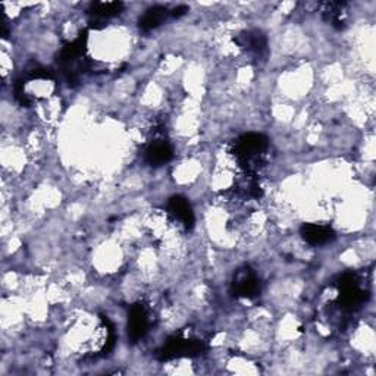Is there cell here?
Masks as SVG:
<instances>
[{"label":"cell","mask_w":376,"mask_h":376,"mask_svg":"<svg viewBox=\"0 0 376 376\" xmlns=\"http://www.w3.org/2000/svg\"><path fill=\"white\" fill-rule=\"evenodd\" d=\"M269 141L263 134L249 133L238 137L233 143L231 153L238 162L240 168L246 174H253L263 166L265 155L268 152Z\"/></svg>","instance_id":"cell-1"},{"label":"cell","mask_w":376,"mask_h":376,"mask_svg":"<svg viewBox=\"0 0 376 376\" xmlns=\"http://www.w3.org/2000/svg\"><path fill=\"white\" fill-rule=\"evenodd\" d=\"M338 297L336 306L344 312H354L359 309L369 297V291L360 284V279L356 274H344L335 282Z\"/></svg>","instance_id":"cell-2"},{"label":"cell","mask_w":376,"mask_h":376,"mask_svg":"<svg viewBox=\"0 0 376 376\" xmlns=\"http://www.w3.org/2000/svg\"><path fill=\"white\" fill-rule=\"evenodd\" d=\"M206 344L201 340H193V338H184L180 335L171 336L169 340L158 350L156 356L160 362H169L181 359V357H197L206 351Z\"/></svg>","instance_id":"cell-3"},{"label":"cell","mask_w":376,"mask_h":376,"mask_svg":"<svg viewBox=\"0 0 376 376\" xmlns=\"http://www.w3.org/2000/svg\"><path fill=\"white\" fill-rule=\"evenodd\" d=\"M152 325V315L144 303H136L129 307L128 312V340L131 343H139L146 336Z\"/></svg>","instance_id":"cell-4"},{"label":"cell","mask_w":376,"mask_h":376,"mask_svg":"<svg viewBox=\"0 0 376 376\" xmlns=\"http://www.w3.org/2000/svg\"><path fill=\"white\" fill-rule=\"evenodd\" d=\"M231 291L235 297L254 298L260 293V281L249 266L238 269L233 279Z\"/></svg>","instance_id":"cell-5"},{"label":"cell","mask_w":376,"mask_h":376,"mask_svg":"<svg viewBox=\"0 0 376 376\" xmlns=\"http://www.w3.org/2000/svg\"><path fill=\"white\" fill-rule=\"evenodd\" d=\"M234 42L246 52L253 53L257 58L263 56L268 50V40L266 35L263 34L259 30H249V31H242L240 33Z\"/></svg>","instance_id":"cell-6"},{"label":"cell","mask_w":376,"mask_h":376,"mask_svg":"<svg viewBox=\"0 0 376 376\" xmlns=\"http://www.w3.org/2000/svg\"><path fill=\"white\" fill-rule=\"evenodd\" d=\"M174 158V148L165 139H156L144 152V160L150 166H162Z\"/></svg>","instance_id":"cell-7"},{"label":"cell","mask_w":376,"mask_h":376,"mask_svg":"<svg viewBox=\"0 0 376 376\" xmlns=\"http://www.w3.org/2000/svg\"><path fill=\"white\" fill-rule=\"evenodd\" d=\"M302 238L310 244V246H325V244L335 240V231L328 227V225H317V223H305L300 228Z\"/></svg>","instance_id":"cell-8"},{"label":"cell","mask_w":376,"mask_h":376,"mask_svg":"<svg viewBox=\"0 0 376 376\" xmlns=\"http://www.w3.org/2000/svg\"><path fill=\"white\" fill-rule=\"evenodd\" d=\"M168 211L177 221H180L184 225V228L187 231L193 230L196 218H194L192 206H190V203L187 201V199H184L181 196L171 197L168 201Z\"/></svg>","instance_id":"cell-9"},{"label":"cell","mask_w":376,"mask_h":376,"mask_svg":"<svg viewBox=\"0 0 376 376\" xmlns=\"http://www.w3.org/2000/svg\"><path fill=\"white\" fill-rule=\"evenodd\" d=\"M324 20L336 30H344L347 25V4L346 2H327L322 4Z\"/></svg>","instance_id":"cell-10"},{"label":"cell","mask_w":376,"mask_h":376,"mask_svg":"<svg viewBox=\"0 0 376 376\" xmlns=\"http://www.w3.org/2000/svg\"><path fill=\"white\" fill-rule=\"evenodd\" d=\"M124 11L122 2H94L90 5L87 13L94 18V21L99 20H109V18H115ZM93 21V23H94Z\"/></svg>","instance_id":"cell-11"},{"label":"cell","mask_w":376,"mask_h":376,"mask_svg":"<svg viewBox=\"0 0 376 376\" xmlns=\"http://www.w3.org/2000/svg\"><path fill=\"white\" fill-rule=\"evenodd\" d=\"M171 15L165 6H153L144 12V15L140 18L139 27L143 31H152L158 28L163 21H166V18Z\"/></svg>","instance_id":"cell-12"},{"label":"cell","mask_w":376,"mask_h":376,"mask_svg":"<svg viewBox=\"0 0 376 376\" xmlns=\"http://www.w3.org/2000/svg\"><path fill=\"white\" fill-rule=\"evenodd\" d=\"M187 12H188V6H185V5H181V6L175 8V9L171 12V15H172L174 18H180V16L185 15Z\"/></svg>","instance_id":"cell-13"}]
</instances>
